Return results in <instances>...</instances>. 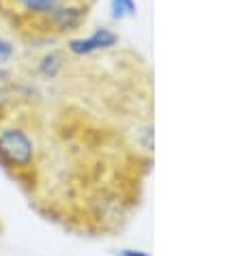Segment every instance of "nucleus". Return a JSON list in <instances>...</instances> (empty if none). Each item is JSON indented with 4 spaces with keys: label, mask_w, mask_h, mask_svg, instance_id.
Instances as JSON below:
<instances>
[{
    "label": "nucleus",
    "mask_w": 243,
    "mask_h": 256,
    "mask_svg": "<svg viewBox=\"0 0 243 256\" xmlns=\"http://www.w3.org/2000/svg\"><path fill=\"white\" fill-rule=\"evenodd\" d=\"M88 9L90 0H0V11L6 18L46 34L78 30Z\"/></svg>",
    "instance_id": "nucleus-1"
},
{
    "label": "nucleus",
    "mask_w": 243,
    "mask_h": 256,
    "mask_svg": "<svg viewBox=\"0 0 243 256\" xmlns=\"http://www.w3.org/2000/svg\"><path fill=\"white\" fill-rule=\"evenodd\" d=\"M0 162L6 168L26 170L34 162V142L28 132L9 127L0 132Z\"/></svg>",
    "instance_id": "nucleus-2"
},
{
    "label": "nucleus",
    "mask_w": 243,
    "mask_h": 256,
    "mask_svg": "<svg viewBox=\"0 0 243 256\" xmlns=\"http://www.w3.org/2000/svg\"><path fill=\"white\" fill-rule=\"evenodd\" d=\"M118 44V37L114 34L110 28H97L92 34L88 37H82V39H71L67 48L71 54L76 56H88V54H95V52H104V50H110Z\"/></svg>",
    "instance_id": "nucleus-3"
},
{
    "label": "nucleus",
    "mask_w": 243,
    "mask_h": 256,
    "mask_svg": "<svg viewBox=\"0 0 243 256\" xmlns=\"http://www.w3.org/2000/svg\"><path fill=\"white\" fill-rule=\"evenodd\" d=\"M136 0H110V13L114 20H125V18H134L136 16Z\"/></svg>",
    "instance_id": "nucleus-4"
},
{
    "label": "nucleus",
    "mask_w": 243,
    "mask_h": 256,
    "mask_svg": "<svg viewBox=\"0 0 243 256\" xmlns=\"http://www.w3.org/2000/svg\"><path fill=\"white\" fill-rule=\"evenodd\" d=\"M62 67V62H60V56L58 54H48L44 60H41V65H39V71L44 74L46 78H56V74L60 71Z\"/></svg>",
    "instance_id": "nucleus-5"
},
{
    "label": "nucleus",
    "mask_w": 243,
    "mask_h": 256,
    "mask_svg": "<svg viewBox=\"0 0 243 256\" xmlns=\"http://www.w3.org/2000/svg\"><path fill=\"white\" fill-rule=\"evenodd\" d=\"M13 56V46H11V41H6L0 37V65H4L6 60H9Z\"/></svg>",
    "instance_id": "nucleus-6"
},
{
    "label": "nucleus",
    "mask_w": 243,
    "mask_h": 256,
    "mask_svg": "<svg viewBox=\"0 0 243 256\" xmlns=\"http://www.w3.org/2000/svg\"><path fill=\"white\" fill-rule=\"evenodd\" d=\"M120 256H148L146 252H138V250H123Z\"/></svg>",
    "instance_id": "nucleus-7"
}]
</instances>
